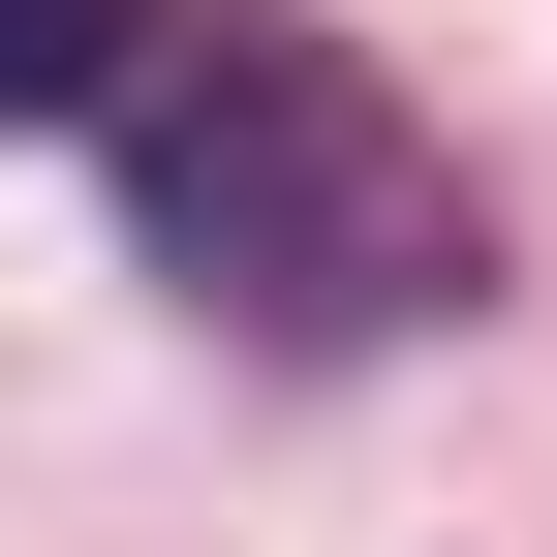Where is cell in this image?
Returning a JSON list of instances; mask_svg holds the SVG:
<instances>
[{
    "label": "cell",
    "mask_w": 557,
    "mask_h": 557,
    "mask_svg": "<svg viewBox=\"0 0 557 557\" xmlns=\"http://www.w3.org/2000/svg\"><path fill=\"white\" fill-rule=\"evenodd\" d=\"M124 248H156L218 341H278V372H372V341H434L465 278H496L465 156L341 32H278V0H186L156 32V94H124Z\"/></svg>",
    "instance_id": "1"
},
{
    "label": "cell",
    "mask_w": 557,
    "mask_h": 557,
    "mask_svg": "<svg viewBox=\"0 0 557 557\" xmlns=\"http://www.w3.org/2000/svg\"><path fill=\"white\" fill-rule=\"evenodd\" d=\"M186 0H0V124H124Z\"/></svg>",
    "instance_id": "2"
}]
</instances>
